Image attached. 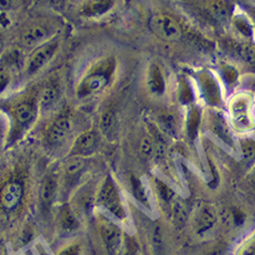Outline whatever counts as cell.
<instances>
[{
    "mask_svg": "<svg viewBox=\"0 0 255 255\" xmlns=\"http://www.w3.org/2000/svg\"><path fill=\"white\" fill-rule=\"evenodd\" d=\"M3 136H4V128H3V124L1 122V120H0V143H1Z\"/></svg>",
    "mask_w": 255,
    "mask_h": 255,
    "instance_id": "cell-40",
    "label": "cell"
},
{
    "mask_svg": "<svg viewBox=\"0 0 255 255\" xmlns=\"http://www.w3.org/2000/svg\"><path fill=\"white\" fill-rule=\"evenodd\" d=\"M182 85L183 86H181V90H180L181 102H182L183 104H190V103H192V100H193L192 91H191L190 86L187 83H184Z\"/></svg>",
    "mask_w": 255,
    "mask_h": 255,
    "instance_id": "cell-37",
    "label": "cell"
},
{
    "mask_svg": "<svg viewBox=\"0 0 255 255\" xmlns=\"http://www.w3.org/2000/svg\"><path fill=\"white\" fill-rule=\"evenodd\" d=\"M156 152V146L155 142H154L153 138L145 136L141 139L140 141V153L142 154L144 157H152L153 155H155Z\"/></svg>",
    "mask_w": 255,
    "mask_h": 255,
    "instance_id": "cell-30",
    "label": "cell"
},
{
    "mask_svg": "<svg viewBox=\"0 0 255 255\" xmlns=\"http://www.w3.org/2000/svg\"><path fill=\"white\" fill-rule=\"evenodd\" d=\"M234 24H235V27H236V29L241 33V35H244L245 37L253 36V26L245 16L243 15L235 16Z\"/></svg>",
    "mask_w": 255,
    "mask_h": 255,
    "instance_id": "cell-28",
    "label": "cell"
},
{
    "mask_svg": "<svg viewBox=\"0 0 255 255\" xmlns=\"http://www.w3.org/2000/svg\"><path fill=\"white\" fill-rule=\"evenodd\" d=\"M129 183H130V187H131L130 190L132 193V196L135 197V199L142 206H144L146 208H150L149 195H147L145 186L142 183V181L140 180L138 177H136L135 174H131V176L129 177Z\"/></svg>",
    "mask_w": 255,
    "mask_h": 255,
    "instance_id": "cell-22",
    "label": "cell"
},
{
    "mask_svg": "<svg viewBox=\"0 0 255 255\" xmlns=\"http://www.w3.org/2000/svg\"><path fill=\"white\" fill-rule=\"evenodd\" d=\"M87 162L85 157L72 156L68 157L64 165V180L66 187H71L81 179L84 170L86 169Z\"/></svg>",
    "mask_w": 255,
    "mask_h": 255,
    "instance_id": "cell-15",
    "label": "cell"
},
{
    "mask_svg": "<svg viewBox=\"0 0 255 255\" xmlns=\"http://www.w3.org/2000/svg\"><path fill=\"white\" fill-rule=\"evenodd\" d=\"M239 54L247 63L255 64V45L244 44L239 48Z\"/></svg>",
    "mask_w": 255,
    "mask_h": 255,
    "instance_id": "cell-33",
    "label": "cell"
},
{
    "mask_svg": "<svg viewBox=\"0 0 255 255\" xmlns=\"http://www.w3.org/2000/svg\"><path fill=\"white\" fill-rule=\"evenodd\" d=\"M203 92H204V95H205L206 99L210 104H219L220 93L218 90V86L216 83L213 82V80L205 78L204 85H203Z\"/></svg>",
    "mask_w": 255,
    "mask_h": 255,
    "instance_id": "cell-24",
    "label": "cell"
},
{
    "mask_svg": "<svg viewBox=\"0 0 255 255\" xmlns=\"http://www.w3.org/2000/svg\"><path fill=\"white\" fill-rule=\"evenodd\" d=\"M159 126L168 135H173L177 130L176 119L170 113H163L159 116Z\"/></svg>",
    "mask_w": 255,
    "mask_h": 255,
    "instance_id": "cell-27",
    "label": "cell"
},
{
    "mask_svg": "<svg viewBox=\"0 0 255 255\" xmlns=\"http://www.w3.org/2000/svg\"><path fill=\"white\" fill-rule=\"evenodd\" d=\"M11 82V72L0 66V93H2Z\"/></svg>",
    "mask_w": 255,
    "mask_h": 255,
    "instance_id": "cell-36",
    "label": "cell"
},
{
    "mask_svg": "<svg viewBox=\"0 0 255 255\" xmlns=\"http://www.w3.org/2000/svg\"><path fill=\"white\" fill-rule=\"evenodd\" d=\"M57 190L58 184L55 177L46 176L42 180V183L39 191V198L40 203H41V206L44 209H49V208L54 204L55 198L57 196Z\"/></svg>",
    "mask_w": 255,
    "mask_h": 255,
    "instance_id": "cell-19",
    "label": "cell"
},
{
    "mask_svg": "<svg viewBox=\"0 0 255 255\" xmlns=\"http://www.w3.org/2000/svg\"><path fill=\"white\" fill-rule=\"evenodd\" d=\"M72 131V121L67 114H60L52 121L45 131V139L51 146L63 145Z\"/></svg>",
    "mask_w": 255,
    "mask_h": 255,
    "instance_id": "cell-8",
    "label": "cell"
},
{
    "mask_svg": "<svg viewBox=\"0 0 255 255\" xmlns=\"http://www.w3.org/2000/svg\"><path fill=\"white\" fill-rule=\"evenodd\" d=\"M25 197V183L21 177L12 176L0 184V210L6 214L17 211Z\"/></svg>",
    "mask_w": 255,
    "mask_h": 255,
    "instance_id": "cell-4",
    "label": "cell"
},
{
    "mask_svg": "<svg viewBox=\"0 0 255 255\" xmlns=\"http://www.w3.org/2000/svg\"><path fill=\"white\" fill-rule=\"evenodd\" d=\"M2 46H3V36H2V33L0 32V52H1V50H2Z\"/></svg>",
    "mask_w": 255,
    "mask_h": 255,
    "instance_id": "cell-41",
    "label": "cell"
},
{
    "mask_svg": "<svg viewBox=\"0 0 255 255\" xmlns=\"http://www.w3.org/2000/svg\"><path fill=\"white\" fill-rule=\"evenodd\" d=\"M240 145L244 158L248 162L253 160L255 158V141L251 139H244L240 141Z\"/></svg>",
    "mask_w": 255,
    "mask_h": 255,
    "instance_id": "cell-32",
    "label": "cell"
},
{
    "mask_svg": "<svg viewBox=\"0 0 255 255\" xmlns=\"http://www.w3.org/2000/svg\"><path fill=\"white\" fill-rule=\"evenodd\" d=\"M98 143L97 133L93 130H86L80 133L76 139L73 140L71 149L69 151L68 157L80 156L87 157L96 151Z\"/></svg>",
    "mask_w": 255,
    "mask_h": 255,
    "instance_id": "cell-10",
    "label": "cell"
},
{
    "mask_svg": "<svg viewBox=\"0 0 255 255\" xmlns=\"http://www.w3.org/2000/svg\"><path fill=\"white\" fill-rule=\"evenodd\" d=\"M13 0H0V11H8L11 9Z\"/></svg>",
    "mask_w": 255,
    "mask_h": 255,
    "instance_id": "cell-39",
    "label": "cell"
},
{
    "mask_svg": "<svg viewBox=\"0 0 255 255\" xmlns=\"http://www.w3.org/2000/svg\"><path fill=\"white\" fill-rule=\"evenodd\" d=\"M8 110L11 123L6 144L10 145L18 141L35 124L40 111L39 91H30L16 97L10 104Z\"/></svg>",
    "mask_w": 255,
    "mask_h": 255,
    "instance_id": "cell-1",
    "label": "cell"
},
{
    "mask_svg": "<svg viewBox=\"0 0 255 255\" xmlns=\"http://www.w3.org/2000/svg\"><path fill=\"white\" fill-rule=\"evenodd\" d=\"M95 189L91 185L87 184L79 189L76 193L75 197L72 200L73 208L72 209L79 213L89 214L90 211L95 207V197H96Z\"/></svg>",
    "mask_w": 255,
    "mask_h": 255,
    "instance_id": "cell-14",
    "label": "cell"
},
{
    "mask_svg": "<svg viewBox=\"0 0 255 255\" xmlns=\"http://www.w3.org/2000/svg\"><path fill=\"white\" fill-rule=\"evenodd\" d=\"M95 207L106 213L111 214L113 219L119 220L121 222L126 220L127 214L122 197L120 195L119 187L110 174L106 177L96 192Z\"/></svg>",
    "mask_w": 255,
    "mask_h": 255,
    "instance_id": "cell-3",
    "label": "cell"
},
{
    "mask_svg": "<svg viewBox=\"0 0 255 255\" xmlns=\"http://www.w3.org/2000/svg\"><path fill=\"white\" fill-rule=\"evenodd\" d=\"M250 179H251V181L252 182L255 184V168L251 171V174H250Z\"/></svg>",
    "mask_w": 255,
    "mask_h": 255,
    "instance_id": "cell-42",
    "label": "cell"
},
{
    "mask_svg": "<svg viewBox=\"0 0 255 255\" xmlns=\"http://www.w3.org/2000/svg\"><path fill=\"white\" fill-rule=\"evenodd\" d=\"M57 223L59 230L63 233L76 232L80 227L78 214L72 209L71 205L65 204L62 206L57 216Z\"/></svg>",
    "mask_w": 255,
    "mask_h": 255,
    "instance_id": "cell-18",
    "label": "cell"
},
{
    "mask_svg": "<svg viewBox=\"0 0 255 255\" xmlns=\"http://www.w3.org/2000/svg\"><path fill=\"white\" fill-rule=\"evenodd\" d=\"M114 123H116V118H114V113L110 110L103 112L99 119V128L104 135H109L112 131Z\"/></svg>",
    "mask_w": 255,
    "mask_h": 255,
    "instance_id": "cell-26",
    "label": "cell"
},
{
    "mask_svg": "<svg viewBox=\"0 0 255 255\" xmlns=\"http://www.w3.org/2000/svg\"><path fill=\"white\" fill-rule=\"evenodd\" d=\"M146 85L152 95L162 96L166 90V81L162 67L156 63L149 66L146 75Z\"/></svg>",
    "mask_w": 255,
    "mask_h": 255,
    "instance_id": "cell-17",
    "label": "cell"
},
{
    "mask_svg": "<svg viewBox=\"0 0 255 255\" xmlns=\"http://www.w3.org/2000/svg\"><path fill=\"white\" fill-rule=\"evenodd\" d=\"M50 39L51 31L45 25H33L22 33L21 42L24 48L33 50Z\"/></svg>",
    "mask_w": 255,
    "mask_h": 255,
    "instance_id": "cell-12",
    "label": "cell"
},
{
    "mask_svg": "<svg viewBox=\"0 0 255 255\" xmlns=\"http://www.w3.org/2000/svg\"><path fill=\"white\" fill-rule=\"evenodd\" d=\"M118 255H139L136 241L129 237L128 235H124L123 244L121 246Z\"/></svg>",
    "mask_w": 255,
    "mask_h": 255,
    "instance_id": "cell-29",
    "label": "cell"
},
{
    "mask_svg": "<svg viewBox=\"0 0 255 255\" xmlns=\"http://www.w3.org/2000/svg\"><path fill=\"white\" fill-rule=\"evenodd\" d=\"M62 94L59 79L56 76H51L39 91V108L40 111L48 112L58 104Z\"/></svg>",
    "mask_w": 255,
    "mask_h": 255,
    "instance_id": "cell-9",
    "label": "cell"
},
{
    "mask_svg": "<svg viewBox=\"0 0 255 255\" xmlns=\"http://www.w3.org/2000/svg\"><path fill=\"white\" fill-rule=\"evenodd\" d=\"M231 110L234 123L239 128L250 130L253 127V121L250 117V100L247 96H237L233 100Z\"/></svg>",
    "mask_w": 255,
    "mask_h": 255,
    "instance_id": "cell-11",
    "label": "cell"
},
{
    "mask_svg": "<svg viewBox=\"0 0 255 255\" xmlns=\"http://www.w3.org/2000/svg\"><path fill=\"white\" fill-rule=\"evenodd\" d=\"M172 217L174 223L177 225H183L186 220V211L183 203L177 200L173 203L172 206Z\"/></svg>",
    "mask_w": 255,
    "mask_h": 255,
    "instance_id": "cell-31",
    "label": "cell"
},
{
    "mask_svg": "<svg viewBox=\"0 0 255 255\" xmlns=\"http://www.w3.org/2000/svg\"><path fill=\"white\" fill-rule=\"evenodd\" d=\"M200 124V112L196 107H192L189 112V116H187V135L189 137L194 140L197 137V132Z\"/></svg>",
    "mask_w": 255,
    "mask_h": 255,
    "instance_id": "cell-23",
    "label": "cell"
},
{
    "mask_svg": "<svg viewBox=\"0 0 255 255\" xmlns=\"http://www.w3.org/2000/svg\"><path fill=\"white\" fill-rule=\"evenodd\" d=\"M116 5V0H85L80 6V14L87 18L102 17Z\"/></svg>",
    "mask_w": 255,
    "mask_h": 255,
    "instance_id": "cell-16",
    "label": "cell"
},
{
    "mask_svg": "<svg viewBox=\"0 0 255 255\" xmlns=\"http://www.w3.org/2000/svg\"><path fill=\"white\" fill-rule=\"evenodd\" d=\"M98 231L107 252L110 255H118L124 240L122 228L106 214L100 213L98 217Z\"/></svg>",
    "mask_w": 255,
    "mask_h": 255,
    "instance_id": "cell-6",
    "label": "cell"
},
{
    "mask_svg": "<svg viewBox=\"0 0 255 255\" xmlns=\"http://www.w3.org/2000/svg\"><path fill=\"white\" fill-rule=\"evenodd\" d=\"M117 72V60L113 56L98 59L83 73L76 86V97L89 99L106 91L112 84Z\"/></svg>",
    "mask_w": 255,
    "mask_h": 255,
    "instance_id": "cell-2",
    "label": "cell"
},
{
    "mask_svg": "<svg viewBox=\"0 0 255 255\" xmlns=\"http://www.w3.org/2000/svg\"><path fill=\"white\" fill-rule=\"evenodd\" d=\"M210 15L221 23H225L232 16V3L227 0H213L208 6Z\"/></svg>",
    "mask_w": 255,
    "mask_h": 255,
    "instance_id": "cell-21",
    "label": "cell"
},
{
    "mask_svg": "<svg viewBox=\"0 0 255 255\" xmlns=\"http://www.w3.org/2000/svg\"><path fill=\"white\" fill-rule=\"evenodd\" d=\"M26 58H24L23 53L18 49H11L5 52L0 60V66L3 67L11 73L25 68Z\"/></svg>",
    "mask_w": 255,
    "mask_h": 255,
    "instance_id": "cell-20",
    "label": "cell"
},
{
    "mask_svg": "<svg viewBox=\"0 0 255 255\" xmlns=\"http://www.w3.org/2000/svg\"><path fill=\"white\" fill-rule=\"evenodd\" d=\"M81 246L77 243L69 244L60 249L56 255H81Z\"/></svg>",
    "mask_w": 255,
    "mask_h": 255,
    "instance_id": "cell-35",
    "label": "cell"
},
{
    "mask_svg": "<svg viewBox=\"0 0 255 255\" xmlns=\"http://www.w3.org/2000/svg\"><path fill=\"white\" fill-rule=\"evenodd\" d=\"M154 183H155V190L157 193V196L162 199L164 203H167V204L171 203L174 196H176V193H174V191L171 189V187L168 184L163 182L162 180H158V179H155Z\"/></svg>",
    "mask_w": 255,
    "mask_h": 255,
    "instance_id": "cell-25",
    "label": "cell"
},
{
    "mask_svg": "<svg viewBox=\"0 0 255 255\" xmlns=\"http://www.w3.org/2000/svg\"><path fill=\"white\" fill-rule=\"evenodd\" d=\"M237 255H255V233L240 247Z\"/></svg>",
    "mask_w": 255,
    "mask_h": 255,
    "instance_id": "cell-34",
    "label": "cell"
},
{
    "mask_svg": "<svg viewBox=\"0 0 255 255\" xmlns=\"http://www.w3.org/2000/svg\"><path fill=\"white\" fill-rule=\"evenodd\" d=\"M218 222V213L211 204H203L198 209L195 218V230L198 235H205L216 226Z\"/></svg>",
    "mask_w": 255,
    "mask_h": 255,
    "instance_id": "cell-13",
    "label": "cell"
},
{
    "mask_svg": "<svg viewBox=\"0 0 255 255\" xmlns=\"http://www.w3.org/2000/svg\"><path fill=\"white\" fill-rule=\"evenodd\" d=\"M149 27L154 35L165 41L174 42L182 37V28L172 16L165 13H157L151 16Z\"/></svg>",
    "mask_w": 255,
    "mask_h": 255,
    "instance_id": "cell-7",
    "label": "cell"
},
{
    "mask_svg": "<svg viewBox=\"0 0 255 255\" xmlns=\"http://www.w3.org/2000/svg\"><path fill=\"white\" fill-rule=\"evenodd\" d=\"M59 49V41L52 38L38 48L33 49L29 56L26 58L24 72L26 76L32 77L41 71L54 58Z\"/></svg>",
    "mask_w": 255,
    "mask_h": 255,
    "instance_id": "cell-5",
    "label": "cell"
},
{
    "mask_svg": "<svg viewBox=\"0 0 255 255\" xmlns=\"http://www.w3.org/2000/svg\"><path fill=\"white\" fill-rule=\"evenodd\" d=\"M245 213L241 212L239 209H233V220H234V223L236 225H243L245 222Z\"/></svg>",
    "mask_w": 255,
    "mask_h": 255,
    "instance_id": "cell-38",
    "label": "cell"
}]
</instances>
